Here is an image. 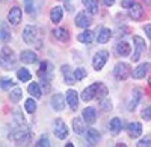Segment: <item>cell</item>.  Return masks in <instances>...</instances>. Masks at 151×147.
Masks as SVG:
<instances>
[{
    "instance_id": "1",
    "label": "cell",
    "mask_w": 151,
    "mask_h": 147,
    "mask_svg": "<svg viewBox=\"0 0 151 147\" xmlns=\"http://www.w3.org/2000/svg\"><path fill=\"white\" fill-rule=\"evenodd\" d=\"M30 137H32L30 129L24 125V123H23V125H18L14 130L9 133V140H12V141L17 143V144L29 143V141H30Z\"/></svg>"
},
{
    "instance_id": "2",
    "label": "cell",
    "mask_w": 151,
    "mask_h": 147,
    "mask_svg": "<svg viewBox=\"0 0 151 147\" xmlns=\"http://www.w3.org/2000/svg\"><path fill=\"white\" fill-rule=\"evenodd\" d=\"M0 65L3 68H12L15 65L14 52L9 47H2V50H0Z\"/></svg>"
},
{
    "instance_id": "3",
    "label": "cell",
    "mask_w": 151,
    "mask_h": 147,
    "mask_svg": "<svg viewBox=\"0 0 151 147\" xmlns=\"http://www.w3.org/2000/svg\"><path fill=\"white\" fill-rule=\"evenodd\" d=\"M113 76H115L116 80H125L127 77L132 76V68L129 64L125 62H118L115 67H113Z\"/></svg>"
},
{
    "instance_id": "4",
    "label": "cell",
    "mask_w": 151,
    "mask_h": 147,
    "mask_svg": "<svg viewBox=\"0 0 151 147\" xmlns=\"http://www.w3.org/2000/svg\"><path fill=\"white\" fill-rule=\"evenodd\" d=\"M38 76L41 77L42 83H48L50 79L53 77V65L50 62H47V61H44L40 67V70H38Z\"/></svg>"
},
{
    "instance_id": "5",
    "label": "cell",
    "mask_w": 151,
    "mask_h": 147,
    "mask_svg": "<svg viewBox=\"0 0 151 147\" xmlns=\"http://www.w3.org/2000/svg\"><path fill=\"white\" fill-rule=\"evenodd\" d=\"M107 59H109V52H106V50L97 52V53L94 55V59H92V67H94V70L100 71V70L104 67V64L107 62Z\"/></svg>"
},
{
    "instance_id": "6",
    "label": "cell",
    "mask_w": 151,
    "mask_h": 147,
    "mask_svg": "<svg viewBox=\"0 0 151 147\" xmlns=\"http://www.w3.org/2000/svg\"><path fill=\"white\" fill-rule=\"evenodd\" d=\"M36 36H38V29L32 24H27L24 26L23 29V41L26 44H33L36 41Z\"/></svg>"
},
{
    "instance_id": "7",
    "label": "cell",
    "mask_w": 151,
    "mask_h": 147,
    "mask_svg": "<svg viewBox=\"0 0 151 147\" xmlns=\"http://www.w3.org/2000/svg\"><path fill=\"white\" fill-rule=\"evenodd\" d=\"M133 43H134V53H133V56H132V61H133V62H137V61L141 59L142 52L145 50V41L141 38V36L134 35V36H133Z\"/></svg>"
},
{
    "instance_id": "8",
    "label": "cell",
    "mask_w": 151,
    "mask_h": 147,
    "mask_svg": "<svg viewBox=\"0 0 151 147\" xmlns=\"http://www.w3.org/2000/svg\"><path fill=\"white\" fill-rule=\"evenodd\" d=\"M53 132H55V137L59 138V140H65L68 137V127L67 125L62 121L60 118H58L53 125Z\"/></svg>"
},
{
    "instance_id": "9",
    "label": "cell",
    "mask_w": 151,
    "mask_h": 147,
    "mask_svg": "<svg viewBox=\"0 0 151 147\" xmlns=\"http://www.w3.org/2000/svg\"><path fill=\"white\" fill-rule=\"evenodd\" d=\"M21 17H23V11L18 6L11 8L9 12H8V21H9V24H12V26H17L18 23H21Z\"/></svg>"
},
{
    "instance_id": "10",
    "label": "cell",
    "mask_w": 151,
    "mask_h": 147,
    "mask_svg": "<svg viewBox=\"0 0 151 147\" xmlns=\"http://www.w3.org/2000/svg\"><path fill=\"white\" fill-rule=\"evenodd\" d=\"M74 23H76V26H77V28L86 29V28H89V26H91L92 20H91L89 14H86V12H79V14L76 15V20H74Z\"/></svg>"
},
{
    "instance_id": "11",
    "label": "cell",
    "mask_w": 151,
    "mask_h": 147,
    "mask_svg": "<svg viewBox=\"0 0 151 147\" xmlns=\"http://www.w3.org/2000/svg\"><path fill=\"white\" fill-rule=\"evenodd\" d=\"M141 99H142V90L141 88H134L132 91V97H130V100L127 103V109H129V111H134L137 103L141 102Z\"/></svg>"
},
{
    "instance_id": "12",
    "label": "cell",
    "mask_w": 151,
    "mask_h": 147,
    "mask_svg": "<svg viewBox=\"0 0 151 147\" xmlns=\"http://www.w3.org/2000/svg\"><path fill=\"white\" fill-rule=\"evenodd\" d=\"M65 97H67L68 106L73 109V111H76V109L79 108V94H77V91H76V90H68Z\"/></svg>"
},
{
    "instance_id": "13",
    "label": "cell",
    "mask_w": 151,
    "mask_h": 147,
    "mask_svg": "<svg viewBox=\"0 0 151 147\" xmlns=\"http://www.w3.org/2000/svg\"><path fill=\"white\" fill-rule=\"evenodd\" d=\"M65 102H67V97L64 94L58 93L52 97V108L55 111H62V109L65 108Z\"/></svg>"
},
{
    "instance_id": "14",
    "label": "cell",
    "mask_w": 151,
    "mask_h": 147,
    "mask_svg": "<svg viewBox=\"0 0 151 147\" xmlns=\"http://www.w3.org/2000/svg\"><path fill=\"white\" fill-rule=\"evenodd\" d=\"M97 88H98V82L89 85V87H86V88L82 91V100H83V102L92 100L94 97H95V94H97Z\"/></svg>"
},
{
    "instance_id": "15",
    "label": "cell",
    "mask_w": 151,
    "mask_h": 147,
    "mask_svg": "<svg viewBox=\"0 0 151 147\" xmlns=\"http://www.w3.org/2000/svg\"><path fill=\"white\" fill-rule=\"evenodd\" d=\"M150 68H151V64H150V62H144V64H141V65H137V67L132 71L133 79H142V77H145V75L148 73Z\"/></svg>"
},
{
    "instance_id": "16",
    "label": "cell",
    "mask_w": 151,
    "mask_h": 147,
    "mask_svg": "<svg viewBox=\"0 0 151 147\" xmlns=\"http://www.w3.org/2000/svg\"><path fill=\"white\" fill-rule=\"evenodd\" d=\"M127 132H129V137L130 138L141 137V133H142V125L137 123V121H132V123L127 125Z\"/></svg>"
},
{
    "instance_id": "17",
    "label": "cell",
    "mask_w": 151,
    "mask_h": 147,
    "mask_svg": "<svg viewBox=\"0 0 151 147\" xmlns=\"http://www.w3.org/2000/svg\"><path fill=\"white\" fill-rule=\"evenodd\" d=\"M60 71H62V75H64V80L67 85H73L74 80H76V76H74V71L70 65H62L60 67Z\"/></svg>"
},
{
    "instance_id": "18",
    "label": "cell",
    "mask_w": 151,
    "mask_h": 147,
    "mask_svg": "<svg viewBox=\"0 0 151 147\" xmlns=\"http://www.w3.org/2000/svg\"><path fill=\"white\" fill-rule=\"evenodd\" d=\"M82 117H83V120H85V123H88V125H92L94 121H95V118H97L95 108H92V106H89V108H85V109H83V112H82Z\"/></svg>"
},
{
    "instance_id": "19",
    "label": "cell",
    "mask_w": 151,
    "mask_h": 147,
    "mask_svg": "<svg viewBox=\"0 0 151 147\" xmlns=\"http://www.w3.org/2000/svg\"><path fill=\"white\" fill-rule=\"evenodd\" d=\"M130 50H132V47L125 43V41H119V43H116V46H115V52H116V55L121 56V58L129 56V55H130Z\"/></svg>"
},
{
    "instance_id": "20",
    "label": "cell",
    "mask_w": 151,
    "mask_h": 147,
    "mask_svg": "<svg viewBox=\"0 0 151 147\" xmlns=\"http://www.w3.org/2000/svg\"><path fill=\"white\" fill-rule=\"evenodd\" d=\"M121 129H122V120L119 117H115L109 121V130L112 135H118L121 132Z\"/></svg>"
},
{
    "instance_id": "21",
    "label": "cell",
    "mask_w": 151,
    "mask_h": 147,
    "mask_svg": "<svg viewBox=\"0 0 151 147\" xmlns=\"http://www.w3.org/2000/svg\"><path fill=\"white\" fill-rule=\"evenodd\" d=\"M129 15H130V18H133V20H141V18L144 17V9H142V6H141L139 3H134L133 6H130V8H129Z\"/></svg>"
},
{
    "instance_id": "22",
    "label": "cell",
    "mask_w": 151,
    "mask_h": 147,
    "mask_svg": "<svg viewBox=\"0 0 151 147\" xmlns=\"http://www.w3.org/2000/svg\"><path fill=\"white\" fill-rule=\"evenodd\" d=\"M36 53L32 52V50H23L20 53V61L23 64H33L35 61H36Z\"/></svg>"
},
{
    "instance_id": "23",
    "label": "cell",
    "mask_w": 151,
    "mask_h": 147,
    "mask_svg": "<svg viewBox=\"0 0 151 147\" xmlns=\"http://www.w3.org/2000/svg\"><path fill=\"white\" fill-rule=\"evenodd\" d=\"M110 38H112V30H110V29H107V28H101V29H100V32H98V35H97V41H98L100 44L109 43Z\"/></svg>"
},
{
    "instance_id": "24",
    "label": "cell",
    "mask_w": 151,
    "mask_h": 147,
    "mask_svg": "<svg viewBox=\"0 0 151 147\" xmlns=\"http://www.w3.org/2000/svg\"><path fill=\"white\" fill-rule=\"evenodd\" d=\"M53 35H55V38H56L58 41H60V43H67V41L70 40V33H68V30L64 29V28H56V29L53 30Z\"/></svg>"
},
{
    "instance_id": "25",
    "label": "cell",
    "mask_w": 151,
    "mask_h": 147,
    "mask_svg": "<svg viewBox=\"0 0 151 147\" xmlns=\"http://www.w3.org/2000/svg\"><path fill=\"white\" fill-rule=\"evenodd\" d=\"M86 141L89 143V146H95L100 141V132L97 129H88L86 130Z\"/></svg>"
},
{
    "instance_id": "26",
    "label": "cell",
    "mask_w": 151,
    "mask_h": 147,
    "mask_svg": "<svg viewBox=\"0 0 151 147\" xmlns=\"http://www.w3.org/2000/svg\"><path fill=\"white\" fill-rule=\"evenodd\" d=\"M62 17H64V9H62L60 6H55L52 9V12H50V20H52L55 24L60 23Z\"/></svg>"
},
{
    "instance_id": "27",
    "label": "cell",
    "mask_w": 151,
    "mask_h": 147,
    "mask_svg": "<svg viewBox=\"0 0 151 147\" xmlns=\"http://www.w3.org/2000/svg\"><path fill=\"white\" fill-rule=\"evenodd\" d=\"M77 40H79L80 43H83V44H91V43L94 41V32L85 29L82 33L77 35Z\"/></svg>"
},
{
    "instance_id": "28",
    "label": "cell",
    "mask_w": 151,
    "mask_h": 147,
    "mask_svg": "<svg viewBox=\"0 0 151 147\" xmlns=\"http://www.w3.org/2000/svg\"><path fill=\"white\" fill-rule=\"evenodd\" d=\"M73 132L77 133V135H82V133L85 132V121L79 117L73 118Z\"/></svg>"
},
{
    "instance_id": "29",
    "label": "cell",
    "mask_w": 151,
    "mask_h": 147,
    "mask_svg": "<svg viewBox=\"0 0 151 147\" xmlns=\"http://www.w3.org/2000/svg\"><path fill=\"white\" fill-rule=\"evenodd\" d=\"M0 40L5 43H8L11 40V30L8 28V24L3 21H0Z\"/></svg>"
},
{
    "instance_id": "30",
    "label": "cell",
    "mask_w": 151,
    "mask_h": 147,
    "mask_svg": "<svg viewBox=\"0 0 151 147\" xmlns=\"http://www.w3.org/2000/svg\"><path fill=\"white\" fill-rule=\"evenodd\" d=\"M82 3H83V6L86 8V11L89 12V14H97V11H98L97 0H82Z\"/></svg>"
},
{
    "instance_id": "31",
    "label": "cell",
    "mask_w": 151,
    "mask_h": 147,
    "mask_svg": "<svg viewBox=\"0 0 151 147\" xmlns=\"http://www.w3.org/2000/svg\"><path fill=\"white\" fill-rule=\"evenodd\" d=\"M27 91H29V94H30V96H33V97H35V99H41V96H42V91H41L40 83H36V82H33V83H30V85H29Z\"/></svg>"
},
{
    "instance_id": "32",
    "label": "cell",
    "mask_w": 151,
    "mask_h": 147,
    "mask_svg": "<svg viewBox=\"0 0 151 147\" xmlns=\"http://www.w3.org/2000/svg\"><path fill=\"white\" fill-rule=\"evenodd\" d=\"M17 77L21 80V82H29L30 80V77H32V75H30V71L27 70V68H18L17 70Z\"/></svg>"
},
{
    "instance_id": "33",
    "label": "cell",
    "mask_w": 151,
    "mask_h": 147,
    "mask_svg": "<svg viewBox=\"0 0 151 147\" xmlns=\"http://www.w3.org/2000/svg\"><path fill=\"white\" fill-rule=\"evenodd\" d=\"M9 100H11L12 103H18V102L21 100V90H20L18 87L12 88V91L9 93Z\"/></svg>"
},
{
    "instance_id": "34",
    "label": "cell",
    "mask_w": 151,
    "mask_h": 147,
    "mask_svg": "<svg viewBox=\"0 0 151 147\" xmlns=\"http://www.w3.org/2000/svg\"><path fill=\"white\" fill-rule=\"evenodd\" d=\"M106 96H107V87H106L104 83L98 82V88H97V94H95V97H97L98 100H103Z\"/></svg>"
},
{
    "instance_id": "35",
    "label": "cell",
    "mask_w": 151,
    "mask_h": 147,
    "mask_svg": "<svg viewBox=\"0 0 151 147\" xmlns=\"http://www.w3.org/2000/svg\"><path fill=\"white\" fill-rule=\"evenodd\" d=\"M24 109H26V112L33 114L36 111V102L33 99H27L26 102H24Z\"/></svg>"
},
{
    "instance_id": "36",
    "label": "cell",
    "mask_w": 151,
    "mask_h": 147,
    "mask_svg": "<svg viewBox=\"0 0 151 147\" xmlns=\"http://www.w3.org/2000/svg\"><path fill=\"white\" fill-rule=\"evenodd\" d=\"M14 87V80L12 79H0V90H9Z\"/></svg>"
},
{
    "instance_id": "37",
    "label": "cell",
    "mask_w": 151,
    "mask_h": 147,
    "mask_svg": "<svg viewBox=\"0 0 151 147\" xmlns=\"http://www.w3.org/2000/svg\"><path fill=\"white\" fill-rule=\"evenodd\" d=\"M74 76H76V80H83V79L86 77V70H85V68L74 70Z\"/></svg>"
},
{
    "instance_id": "38",
    "label": "cell",
    "mask_w": 151,
    "mask_h": 147,
    "mask_svg": "<svg viewBox=\"0 0 151 147\" xmlns=\"http://www.w3.org/2000/svg\"><path fill=\"white\" fill-rule=\"evenodd\" d=\"M50 146V140L47 135H42L40 140L36 141V147H48Z\"/></svg>"
},
{
    "instance_id": "39",
    "label": "cell",
    "mask_w": 151,
    "mask_h": 147,
    "mask_svg": "<svg viewBox=\"0 0 151 147\" xmlns=\"http://www.w3.org/2000/svg\"><path fill=\"white\" fill-rule=\"evenodd\" d=\"M100 108H101L104 112H107V111H110V109H112V102H110L109 99H103V100H101V105H100Z\"/></svg>"
},
{
    "instance_id": "40",
    "label": "cell",
    "mask_w": 151,
    "mask_h": 147,
    "mask_svg": "<svg viewBox=\"0 0 151 147\" xmlns=\"http://www.w3.org/2000/svg\"><path fill=\"white\" fill-rule=\"evenodd\" d=\"M142 118L145 121H150L151 120V106H147L144 111H142Z\"/></svg>"
},
{
    "instance_id": "41",
    "label": "cell",
    "mask_w": 151,
    "mask_h": 147,
    "mask_svg": "<svg viewBox=\"0 0 151 147\" xmlns=\"http://www.w3.org/2000/svg\"><path fill=\"white\" fill-rule=\"evenodd\" d=\"M137 147H151V138H144L137 143Z\"/></svg>"
},
{
    "instance_id": "42",
    "label": "cell",
    "mask_w": 151,
    "mask_h": 147,
    "mask_svg": "<svg viewBox=\"0 0 151 147\" xmlns=\"http://www.w3.org/2000/svg\"><path fill=\"white\" fill-rule=\"evenodd\" d=\"M134 3H136V0H122V2H121V6L129 9V8H130V6H133Z\"/></svg>"
},
{
    "instance_id": "43",
    "label": "cell",
    "mask_w": 151,
    "mask_h": 147,
    "mask_svg": "<svg viewBox=\"0 0 151 147\" xmlns=\"http://www.w3.org/2000/svg\"><path fill=\"white\" fill-rule=\"evenodd\" d=\"M24 3H26V12H30L33 11V6H32V3H33V0H24Z\"/></svg>"
},
{
    "instance_id": "44",
    "label": "cell",
    "mask_w": 151,
    "mask_h": 147,
    "mask_svg": "<svg viewBox=\"0 0 151 147\" xmlns=\"http://www.w3.org/2000/svg\"><path fill=\"white\" fill-rule=\"evenodd\" d=\"M144 30H145V33H147V36H148L150 43H151V23L147 24V26H144Z\"/></svg>"
},
{
    "instance_id": "45",
    "label": "cell",
    "mask_w": 151,
    "mask_h": 147,
    "mask_svg": "<svg viewBox=\"0 0 151 147\" xmlns=\"http://www.w3.org/2000/svg\"><path fill=\"white\" fill-rule=\"evenodd\" d=\"M113 3H115V0H106V5L107 6H112Z\"/></svg>"
},
{
    "instance_id": "46",
    "label": "cell",
    "mask_w": 151,
    "mask_h": 147,
    "mask_svg": "<svg viewBox=\"0 0 151 147\" xmlns=\"http://www.w3.org/2000/svg\"><path fill=\"white\" fill-rule=\"evenodd\" d=\"M145 2H147L148 5H151V0H145Z\"/></svg>"
},
{
    "instance_id": "47",
    "label": "cell",
    "mask_w": 151,
    "mask_h": 147,
    "mask_svg": "<svg viewBox=\"0 0 151 147\" xmlns=\"http://www.w3.org/2000/svg\"><path fill=\"white\" fill-rule=\"evenodd\" d=\"M148 83H150V87H151V79H150V80H148Z\"/></svg>"
}]
</instances>
